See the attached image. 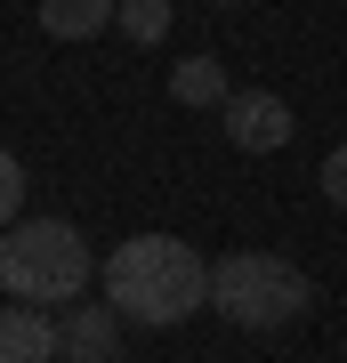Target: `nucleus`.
<instances>
[{
	"mask_svg": "<svg viewBox=\"0 0 347 363\" xmlns=\"http://www.w3.org/2000/svg\"><path fill=\"white\" fill-rule=\"evenodd\" d=\"M97 283H105V307L145 331H178L186 315L210 307V267L178 234H129L121 250H105Z\"/></svg>",
	"mask_w": 347,
	"mask_h": 363,
	"instance_id": "obj_1",
	"label": "nucleus"
},
{
	"mask_svg": "<svg viewBox=\"0 0 347 363\" xmlns=\"http://www.w3.org/2000/svg\"><path fill=\"white\" fill-rule=\"evenodd\" d=\"M0 291L25 307H73L89 291V242L65 218H25L0 234Z\"/></svg>",
	"mask_w": 347,
	"mask_h": 363,
	"instance_id": "obj_2",
	"label": "nucleus"
},
{
	"mask_svg": "<svg viewBox=\"0 0 347 363\" xmlns=\"http://www.w3.org/2000/svg\"><path fill=\"white\" fill-rule=\"evenodd\" d=\"M210 307L243 331H291L315 307V283L291 259H275V250H226L210 267Z\"/></svg>",
	"mask_w": 347,
	"mask_h": 363,
	"instance_id": "obj_3",
	"label": "nucleus"
},
{
	"mask_svg": "<svg viewBox=\"0 0 347 363\" xmlns=\"http://www.w3.org/2000/svg\"><path fill=\"white\" fill-rule=\"evenodd\" d=\"M219 130H226V145L234 154H275V145H291V105L275 97V89H234L226 105H219Z\"/></svg>",
	"mask_w": 347,
	"mask_h": 363,
	"instance_id": "obj_4",
	"label": "nucleus"
},
{
	"mask_svg": "<svg viewBox=\"0 0 347 363\" xmlns=\"http://www.w3.org/2000/svg\"><path fill=\"white\" fill-rule=\"evenodd\" d=\"M57 355L65 363H114L121 355V315L105 307V298H97V307L73 298V315H57Z\"/></svg>",
	"mask_w": 347,
	"mask_h": 363,
	"instance_id": "obj_5",
	"label": "nucleus"
},
{
	"mask_svg": "<svg viewBox=\"0 0 347 363\" xmlns=\"http://www.w3.org/2000/svg\"><path fill=\"white\" fill-rule=\"evenodd\" d=\"M0 363H57V315H40L16 298L0 315Z\"/></svg>",
	"mask_w": 347,
	"mask_h": 363,
	"instance_id": "obj_6",
	"label": "nucleus"
},
{
	"mask_svg": "<svg viewBox=\"0 0 347 363\" xmlns=\"http://www.w3.org/2000/svg\"><path fill=\"white\" fill-rule=\"evenodd\" d=\"M121 16V0H40V33L49 40H97Z\"/></svg>",
	"mask_w": 347,
	"mask_h": 363,
	"instance_id": "obj_7",
	"label": "nucleus"
},
{
	"mask_svg": "<svg viewBox=\"0 0 347 363\" xmlns=\"http://www.w3.org/2000/svg\"><path fill=\"white\" fill-rule=\"evenodd\" d=\"M170 97L178 105H226V65L219 57H178V73H170Z\"/></svg>",
	"mask_w": 347,
	"mask_h": 363,
	"instance_id": "obj_8",
	"label": "nucleus"
},
{
	"mask_svg": "<svg viewBox=\"0 0 347 363\" xmlns=\"http://www.w3.org/2000/svg\"><path fill=\"white\" fill-rule=\"evenodd\" d=\"M170 16H178L170 0H121V16H114V25H121L129 40H138V49H154V40L170 33Z\"/></svg>",
	"mask_w": 347,
	"mask_h": 363,
	"instance_id": "obj_9",
	"label": "nucleus"
},
{
	"mask_svg": "<svg viewBox=\"0 0 347 363\" xmlns=\"http://www.w3.org/2000/svg\"><path fill=\"white\" fill-rule=\"evenodd\" d=\"M16 210H25V162H16L9 145H0V234L16 226Z\"/></svg>",
	"mask_w": 347,
	"mask_h": 363,
	"instance_id": "obj_10",
	"label": "nucleus"
},
{
	"mask_svg": "<svg viewBox=\"0 0 347 363\" xmlns=\"http://www.w3.org/2000/svg\"><path fill=\"white\" fill-rule=\"evenodd\" d=\"M323 202L347 210V145H331V154H323Z\"/></svg>",
	"mask_w": 347,
	"mask_h": 363,
	"instance_id": "obj_11",
	"label": "nucleus"
},
{
	"mask_svg": "<svg viewBox=\"0 0 347 363\" xmlns=\"http://www.w3.org/2000/svg\"><path fill=\"white\" fill-rule=\"evenodd\" d=\"M226 9H234V0H226Z\"/></svg>",
	"mask_w": 347,
	"mask_h": 363,
	"instance_id": "obj_12",
	"label": "nucleus"
}]
</instances>
